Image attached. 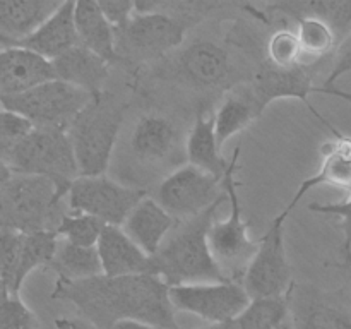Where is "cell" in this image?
Listing matches in <instances>:
<instances>
[{
    "mask_svg": "<svg viewBox=\"0 0 351 329\" xmlns=\"http://www.w3.org/2000/svg\"><path fill=\"white\" fill-rule=\"evenodd\" d=\"M290 293L278 298H252L245 310L232 322V329L278 328L290 319Z\"/></svg>",
    "mask_w": 351,
    "mask_h": 329,
    "instance_id": "obj_30",
    "label": "cell"
},
{
    "mask_svg": "<svg viewBox=\"0 0 351 329\" xmlns=\"http://www.w3.org/2000/svg\"><path fill=\"white\" fill-rule=\"evenodd\" d=\"M144 197H147L144 188L127 187L105 175L79 177L69 188L67 206L71 212H84L105 225L123 226L132 209Z\"/></svg>",
    "mask_w": 351,
    "mask_h": 329,
    "instance_id": "obj_9",
    "label": "cell"
},
{
    "mask_svg": "<svg viewBox=\"0 0 351 329\" xmlns=\"http://www.w3.org/2000/svg\"><path fill=\"white\" fill-rule=\"evenodd\" d=\"M0 163L10 173L50 178L65 199L72 182L81 177L69 132L51 127H34L19 146L0 156Z\"/></svg>",
    "mask_w": 351,
    "mask_h": 329,
    "instance_id": "obj_5",
    "label": "cell"
},
{
    "mask_svg": "<svg viewBox=\"0 0 351 329\" xmlns=\"http://www.w3.org/2000/svg\"><path fill=\"white\" fill-rule=\"evenodd\" d=\"M346 74H351V31L339 41L338 48L335 51V64H332L331 72L326 77L324 86H319V88H335L336 81Z\"/></svg>",
    "mask_w": 351,
    "mask_h": 329,
    "instance_id": "obj_37",
    "label": "cell"
},
{
    "mask_svg": "<svg viewBox=\"0 0 351 329\" xmlns=\"http://www.w3.org/2000/svg\"><path fill=\"white\" fill-rule=\"evenodd\" d=\"M256 119H259V115H257L256 108L250 103L243 88L226 96L221 105H219L218 112L215 113L216 139H218L219 147L225 146L230 137L242 132Z\"/></svg>",
    "mask_w": 351,
    "mask_h": 329,
    "instance_id": "obj_29",
    "label": "cell"
},
{
    "mask_svg": "<svg viewBox=\"0 0 351 329\" xmlns=\"http://www.w3.org/2000/svg\"><path fill=\"white\" fill-rule=\"evenodd\" d=\"M51 300L71 302L98 329H113L136 321L158 329H180L170 300V287L156 274L99 276L81 281H55Z\"/></svg>",
    "mask_w": 351,
    "mask_h": 329,
    "instance_id": "obj_1",
    "label": "cell"
},
{
    "mask_svg": "<svg viewBox=\"0 0 351 329\" xmlns=\"http://www.w3.org/2000/svg\"><path fill=\"white\" fill-rule=\"evenodd\" d=\"M58 81L69 82L89 95L98 96L103 93V86L110 77L112 65L82 45H77L67 53L53 60Z\"/></svg>",
    "mask_w": 351,
    "mask_h": 329,
    "instance_id": "obj_24",
    "label": "cell"
},
{
    "mask_svg": "<svg viewBox=\"0 0 351 329\" xmlns=\"http://www.w3.org/2000/svg\"><path fill=\"white\" fill-rule=\"evenodd\" d=\"M64 195L50 178L10 173L2 168L0 178V223L2 228L21 233L57 232L67 212Z\"/></svg>",
    "mask_w": 351,
    "mask_h": 329,
    "instance_id": "obj_3",
    "label": "cell"
},
{
    "mask_svg": "<svg viewBox=\"0 0 351 329\" xmlns=\"http://www.w3.org/2000/svg\"><path fill=\"white\" fill-rule=\"evenodd\" d=\"M175 218L165 208H161L160 202L153 197H144L129 218L123 223V232L144 250L149 257H154L158 250L163 245V240L167 233L173 228Z\"/></svg>",
    "mask_w": 351,
    "mask_h": 329,
    "instance_id": "obj_25",
    "label": "cell"
},
{
    "mask_svg": "<svg viewBox=\"0 0 351 329\" xmlns=\"http://www.w3.org/2000/svg\"><path fill=\"white\" fill-rule=\"evenodd\" d=\"M350 95H351V93H350Z\"/></svg>",
    "mask_w": 351,
    "mask_h": 329,
    "instance_id": "obj_44",
    "label": "cell"
},
{
    "mask_svg": "<svg viewBox=\"0 0 351 329\" xmlns=\"http://www.w3.org/2000/svg\"><path fill=\"white\" fill-rule=\"evenodd\" d=\"M266 60L280 69H297L305 64V55L302 50L297 33L290 29H278L271 34L266 48Z\"/></svg>",
    "mask_w": 351,
    "mask_h": 329,
    "instance_id": "obj_33",
    "label": "cell"
},
{
    "mask_svg": "<svg viewBox=\"0 0 351 329\" xmlns=\"http://www.w3.org/2000/svg\"><path fill=\"white\" fill-rule=\"evenodd\" d=\"M58 245L60 242L57 232L21 233L2 228L0 233L2 293L19 295L21 287L31 271L41 266H50Z\"/></svg>",
    "mask_w": 351,
    "mask_h": 329,
    "instance_id": "obj_12",
    "label": "cell"
},
{
    "mask_svg": "<svg viewBox=\"0 0 351 329\" xmlns=\"http://www.w3.org/2000/svg\"><path fill=\"white\" fill-rule=\"evenodd\" d=\"M55 328L57 329H98L88 322L86 319H69V317H57L55 319Z\"/></svg>",
    "mask_w": 351,
    "mask_h": 329,
    "instance_id": "obj_39",
    "label": "cell"
},
{
    "mask_svg": "<svg viewBox=\"0 0 351 329\" xmlns=\"http://www.w3.org/2000/svg\"><path fill=\"white\" fill-rule=\"evenodd\" d=\"M95 98L84 89L64 81L47 82L17 96H0L3 110L26 117L34 127H51L69 132L79 113Z\"/></svg>",
    "mask_w": 351,
    "mask_h": 329,
    "instance_id": "obj_7",
    "label": "cell"
},
{
    "mask_svg": "<svg viewBox=\"0 0 351 329\" xmlns=\"http://www.w3.org/2000/svg\"><path fill=\"white\" fill-rule=\"evenodd\" d=\"M75 2H62L57 12L26 40L12 47L26 48L48 60H57L69 50L77 47L79 34L75 27ZM7 48V47H5Z\"/></svg>",
    "mask_w": 351,
    "mask_h": 329,
    "instance_id": "obj_22",
    "label": "cell"
},
{
    "mask_svg": "<svg viewBox=\"0 0 351 329\" xmlns=\"http://www.w3.org/2000/svg\"><path fill=\"white\" fill-rule=\"evenodd\" d=\"M285 218L278 216L259 240V250L242 278L250 298H278L291 291V267L288 263L283 233Z\"/></svg>",
    "mask_w": 351,
    "mask_h": 329,
    "instance_id": "obj_11",
    "label": "cell"
},
{
    "mask_svg": "<svg viewBox=\"0 0 351 329\" xmlns=\"http://www.w3.org/2000/svg\"><path fill=\"white\" fill-rule=\"evenodd\" d=\"M125 105L103 91L79 113L69 129L81 177H101L122 129Z\"/></svg>",
    "mask_w": 351,
    "mask_h": 329,
    "instance_id": "obj_4",
    "label": "cell"
},
{
    "mask_svg": "<svg viewBox=\"0 0 351 329\" xmlns=\"http://www.w3.org/2000/svg\"><path fill=\"white\" fill-rule=\"evenodd\" d=\"M34 130V123L26 117L2 108L0 115V156L10 153Z\"/></svg>",
    "mask_w": 351,
    "mask_h": 329,
    "instance_id": "obj_35",
    "label": "cell"
},
{
    "mask_svg": "<svg viewBox=\"0 0 351 329\" xmlns=\"http://www.w3.org/2000/svg\"><path fill=\"white\" fill-rule=\"evenodd\" d=\"M225 201H228V194L201 216L182 223L175 235L153 257L156 274L168 287L230 281L209 247V230L215 223L219 204Z\"/></svg>",
    "mask_w": 351,
    "mask_h": 329,
    "instance_id": "obj_2",
    "label": "cell"
},
{
    "mask_svg": "<svg viewBox=\"0 0 351 329\" xmlns=\"http://www.w3.org/2000/svg\"><path fill=\"white\" fill-rule=\"evenodd\" d=\"M48 267L60 281H81L103 274L101 259L96 247H77L67 240L58 245L57 254Z\"/></svg>",
    "mask_w": 351,
    "mask_h": 329,
    "instance_id": "obj_28",
    "label": "cell"
},
{
    "mask_svg": "<svg viewBox=\"0 0 351 329\" xmlns=\"http://www.w3.org/2000/svg\"><path fill=\"white\" fill-rule=\"evenodd\" d=\"M290 317L295 329H351L350 308L308 284L291 288Z\"/></svg>",
    "mask_w": 351,
    "mask_h": 329,
    "instance_id": "obj_16",
    "label": "cell"
},
{
    "mask_svg": "<svg viewBox=\"0 0 351 329\" xmlns=\"http://www.w3.org/2000/svg\"><path fill=\"white\" fill-rule=\"evenodd\" d=\"M40 319L27 307L19 295L2 293L0 302V329H38Z\"/></svg>",
    "mask_w": 351,
    "mask_h": 329,
    "instance_id": "obj_34",
    "label": "cell"
},
{
    "mask_svg": "<svg viewBox=\"0 0 351 329\" xmlns=\"http://www.w3.org/2000/svg\"><path fill=\"white\" fill-rule=\"evenodd\" d=\"M328 129L335 134V139L328 141L322 144V164L319 171L312 177L305 178L300 184L298 191L288 202L285 211L281 212L285 219L287 216L293 211L302 201L305 194L312 191V188L319 187V185H331V187H338L341 191H346L351 194V137L343 136L338 129L329 123Z\"/></svg>",
    "mask_w": 351,
    "mask_h": 329,
    "instance_id": "obj_19",
    "label": "cell"
},
{
    "mask_svg": "<svg viewBox=\"0 0 351 329\" xmlns=\"http://www.w3.org/2000/svg\"><path fill=\"white\" fill-rule=\"evenodd\" d=\"M170 300L175 310L197 315L209 324H230L252 298L237 281H218L170 287Z\"/></svg>",
    "mask_w": 351,
    "mask_h": 329,
    "instance_id": "obj_13",
    "label": "cell"
},
{
    "mask_svg": "<svg viewBox=\"0 0 351 329\" xmlns=\"http://www.w3.org/2000/svg\"><path fill=\"white\" fill-rule=\"evenodd\" d=\"M274 329H295L293 328V322H291V317L287 319V321H285V322H281V324L278 326V328H274Z\"/></svg>",
    "mask_w": 351,
    "mask_h": 329,
    "instance_id": "obj_43",
    "label": "cell"
},
{
    "mask_svg": "<svg viewBox=\"0 0 351 329\" xmlns=\"http://www.w3.org/2000/svg\"><path fill=\"white\" fill-rule=\"evenodd\" d=\"M185 156L189 164L215 175L219 180L225 178L232 160L226 161L221 154V147L216 139L215 113L206 115L204 108L197 110L191 132L185 137Z\"/></svg>",
    "mask_w": 351,
    "mask_h": 329,
    "instance_id": "obj_26",
    "label": "cell"
},
{
    "mask_svg": "<svg viewBox=\"0 0 351 329\" xmlns=\"http://www.w3.org/2000/svg\"><path fill=\"white\" fill-rule=\"evenodd\" d=\"M74 16L79 43L110 65L122 64V58L117 51L115 27L106 19L99 3L95 0H79L75 2Z\"/></svg>",
    "mask_w": 351,
    "mask_h": 329,
    "instance_id": "obj_23",
    "label": "cell"
},
{
    "mask_svg": "<svg viewBox=\"0 0 351 329\" xmlns=\"http://www.w3.org/2000/svg\"><path fill=\"white\" fill-rule=\"evenodd\" d=\"M317 93H321V95H328V96H338V98L346 99V101L351 103V95L348 91H341V89H336V88H329V89L317 88Z\"/></svg>",
    "mask_w": 351,
    "mask_h": 329,
    "instance_id": "obj_40",
    "label": "cell"
},
{
    "mask_svg": "<svg viewBox=\"0 0 351 329\" xmlns=\"http://www.w3.org/2000/svg\"><path fill=\"white\" fill-rule=\"evenodd\" d=\"M266 14H281L288 19H321L335 29L339 41L351 31V0H283L267 3Z\"/></svg>",
    "mask_w": 351,
    "mask_h": 329,
    "instance_id": "obj_27",
    "label": "cell"
},
{
    "mask_svg": "<svg viewBox=\"0 0 351 329\" xmlns=\"http://www.w3.org/2000/svg\"><path fill=\"white\" fill-rule=\"evenodd\" d=\"M98 3L113 27L125 26L136 14V2L130 0H101Z\"/></svg>",
    "mask_w": 351,
    "mask_h": 329,
    "instance_id": "obj_38",
    "label": "cell"
},
{
    "mask_svg": "<svg viewBox=\"0 0 351 329\" xmlns=\"http://www.w3.org/2000/svg\"><path fill=\"white\" fill-rule=\"evenodd\" d=\"M197 329H232V322H230V324H209V326H204V328H197Z\"/></svg>",
    "mask_w": 351,
    "mask_h": 329,
    "instance_id": "obj_42",
    "label": "cell"
},
{
    "mask_svg": "<svg viewBox=\"0 0 351 329\" xmlns=\"http://www.w3.org/2000/svg\"><path fill=\"white\" fill-rule=\"evenodd\" d=\"M105 226V223L99 221L95 216L84 215V212H67L62 218L57 233L72 245L96 247Z\"/></svg>",
    "mask_w": 351,
    "mask_h": 329,
    "instance_id": "obj_32",
    "label": "cell"
},
{
    "mask_svg": "<svg viewBox=\"0 0 351 329\" xmlns=\"http://www.w3.org/2000/svg\"><path fill=\"white\" fill-rule=\"evenodd\" d=\"M175 74L184 84L201 91H218L230 84L233 64L230 53L215 41H195L178 55Z\"/></svg>",
    "mask_w": 351,
    "mask_h": 329,
    "instance_id": "obj_15",
    "label": "cell"
},
{
    "mask_svg": "<svg viewBox=\"0 0 351 329\" xmlns=\"http://www.w3.org/2000/svg\"><path fill=\"white\" fill-rule=\"evenodd\" d=\"M239 156L240 146L233 153L230 170L223 178V187L230 201V215L223 221L213 223L209 230V247L225 276L230 281L242 283L250 260L259 250V242L250 240L249 223L242 216V206H240L235 180V171L239 170Z\"/></svg>",
    "mask_w": 351,
    "mask_h": 329,
    "instance_id": "obj_6",
    "label": "cell"
},
{
    "mask_svg": "<svg viewBox=\"0 0 351 329\" xmlns=\"http://www.w3.org/2000/svg\"><path fill=\"white\" fill-rule=\"evenodd\" d=\"M319 65L322 64L300 65L297 69H280L274 67L267 60H264L259 65L256 74H254L250 84L245 86L243 91L249 96L250 103L254 105V108H256L259 117L276 99L297 98L300 101H304L307 105V108L328 127V120L322 115H319L317 110L308 101V95L317 93L319 88V86L314 84V72L315 67H319Z\"/></svg>",
    "mask_w": 351,
    "mask_h": 329,
    "instance_id": "obj_14",
    "label": "cell"
},
{
    "mask_svg": "<svg viewBox=\"0 0 351 329\" xmlns=\"http://www.w3.org/2000/svg\"><path fill=\"white\" fill-rule=\"evenodd\" d=\"M225 195L223 180L194 164H184L160 182L154 199L175 219L189 221L208 211Z\"/></svg>",
    "mask_w": 351,
    "mask_h": 329,
    "instance_id": "obj_10",
    "label": "cell"
},
{
    "mask_svg": "<svg viewBox=\"0 0 351 329\" xmlns=\"http://www.w3.org/2000/svg\"><path fill=\"white\" fill-rule=\"evenodd\" d=\"M180 137V129L170 117L158 112L144 113L130 134V151L144 164L163 163L177 153Z\"/></svg>",
    "mask_w": 351,
    "mask_h": 329,
    "instance_id": "obj_18",
    "label": "cell"
},
{
    "mask_svg": "<svg viewBox=\"0 0 351 329\" xmlns=\"http://www.w3.org/2000/svg\"><path fill=\"white\" fill-rule=\"evenodd\" d=\"M96 249L106 276L156 274L153 257L147 256L120 226L106 225Z\"/></svg>",
    "mask_w": 351,
    "mask_h": 329,
    "instance_id": "obj_20",
    "label": "cell"
},
{
    "mask_svg": "<svg viewBox=\"0 0 351 329\" xmlns=\"http://www.w3.org/2000/svg\"><path fill=\"white\" fill-rule=\"evenodd\" d=\"M55 0H3L0 2V43L12 47L36 33L58 10Z\"/></svg>",
    "mask_w": 351,
    "mask_h": 329,
    "instance_id": "obj_21",
    "label": "cell"
},
{
    "mask_svg": "<svg viewBox=\"0 0 351 329\" xmlns=\"http://www.w3.org/2000/svg\"><path fill=\"white\" fill-rule=\"evenodd\" d=\"M113 329H158V328H153V326L143 324V322H136V321H122L119 322Z\"/></svg>",
    "mask_w": 351,
    "mask_h": 329,
    "instance_id": "obj_41",
    "label": "cell"
},
{
    "mask_svg": "<svg viewBox=\"0 0 351 329\" xmlns=\"http://www.w3.org/2000/svg\"><path fill=\"white\" fill-rule=\"evenodd\" d=\"M350 271H351V269H350Z\"/></svg>",
    "mask_w": 351,
    "mask_h": 329,
    "instance_id": "obj_45",
    "label": "cell"
},
{
    "mask_svg": "<svg viewBox=\"0 0 351 329\" xmlns=\"http://www.w3.org/2000/svg\"><path fill=\"white\" fill-rule=\"evenodd\" d=\"M308 211L321 212V215L339 216L343 219V243H341V256L345 266L351 269V194L341 202H311Z\"/></svg>",
    "mask_w": 351,
    "mask_h": 329,
    "instance_id": "obj_36",
    "label": "cell"
},
{
    "mask_svg": "<svg viewBox=\"0 0 351 329\" xmlns=\"http://www.w3.org/2000/svg\"><path fill=\"white\" fill-rule=\"evenodd\" d=\"M295 23L298 26L297 36L300 40L305 57H311L314 64H319L335 53L339 45V38L329 24L321 19H312V17H304Z\"/></svg>",
    "mask_w": 351,
    "mask_h": 329,
    "instance_id": "obj_31",
    "label": "cell"
},
{
    "mask_svg": "<svg viewBox=\"0 0 351 329\" xmlns=\"http://www.w3.org/2000/svg\"><path fill=\"white\" fill-rule=\"evenodd\" d=\"M187 24L165 12H137L115 27L117 51L123 62H149L177 50L185 40Z\"/></svg>",
    "mask_w": 351,
    "mask_h": 329,
    "instance_id": "obj_8",
    "label": "cell"
},
{
    "mask_svg": "<svg viewBox=\"0 0 351 329\" xmlns=\"http://www.w3.org/2000/svg\"><path fill=\"white\" fill-rule=\"evenodd\" d=\"M53 62L21 47L0 51V96H17L55 81Z\"/></svg>",
    "mask_w": 351,
    "mask_h": 329,
    "instance_id": "obj_17",
    "label": "cell"
}]
</instances>
